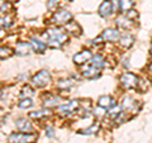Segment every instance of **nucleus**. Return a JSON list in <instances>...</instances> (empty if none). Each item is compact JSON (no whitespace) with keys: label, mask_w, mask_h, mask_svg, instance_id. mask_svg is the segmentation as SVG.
<instances>
[{"label":"nucleus","mask_w":152,"mask_h":143,"mask_svg":"<svg viewBox=\"0 0 152 143\" xmlns=\"http://www.w3.org/2000/svg\"><path fill=\"white\" fill-rule=\"evenodd\" d=\"M147 71H148V74L152 75V62H150L148 66H147Z\"/></svg>","instance_id":"obj_36"},{"label":"nucleus","mask_w":152,"mask_h":143,"mask_svg":"<svg viewBox=\"0 0 152 143\" xmlns=\"http://www.w3.org/2000/svg\"><path fill=\"white\" fill-rule=\"evenodd\" d=\"M124 14L131 19V20H133V22H136L137 18H138V12L134 10V9H131V10H128V12L124 13Z\"/></svg>","instance_id":"obj_32"},{"label":"nucleus","mask_w":152,"mask_h":143,"mask_svg":"<svg viewBox=\"0 0 152 143\" xmlns=\"http://www.w3.org/2000/svg\"><path fill=\"white\" fill-rule=\"evenodd\" d=\"M150 55L152 56V42H151V46H150Z\"/></svg>","instance_id":"obj_38"},{"label":"nucleus","mask_w":152,"mask_h":143,"mask_svg":"<svg viewBox=\"0 0 152 143\" xmlns=\"http://www.w3.org/2000/svg\"><path fill=\"white\" fill-rule=\"evenodd\" d=\"M133 5H134L133 0H121V12L127 13L128 10L133 9Z\"/></svg>","instance_id":"obj_31"},{"label":"nucleus","mask_w":152,"mask_h":143,"mask_svg":"<svg viewBox=\"0 0 152 143\" xmlns=\"http://www.w3.org/2000/svg\"><path fill=\"white\" fill-rule=\"evenodd\" d=\"M119 36H121V32L117 28H107L100 34L104 42H117L119 39Z\"/></svg>","instance_id":"obj_13"},{"label":"nucleus","mask_w":152,"mask_h":143,"mask_svg":"<svg viewBox=\"0 0 152 143\" xmlns=\"http://www.w3.org/2000/svg\"><path fill=\"white\" fill-rule=\"evenodd\" d=\"M80 105V100H67L57 107V113L62 117H70L71 114L76 113Z\"/></svg>","instance_id":"obj_6"},{"label":"nucleus","mask_w":152,"mask_h":143,"mask_svg":"<svg viewBox=\"0 0 152 143\" xmlns=\"http://www.w3.org/2000/svg\"><path fill=\"white\" fill-rule=\"evenodd\" d=\"M138 80H140V77L136 74L128 72L127 71V72H123L119 76V85L124 90H133V89H137Z\"/></svg>","instance_id":"obj_5"},{"label":"nucleus","mask_w":152,"mask_h":143,"mask_svg":"<svg viewBox=\"0 0 152 143\" xmlns=\"http://www.w3.org/2000/svg\"><path fill=\"white\" fill-rule=\"evenodd\" d=\"M51 114L52 113H51L50 109L45 108V109H39V110H36V112H31L29 113V117L32 119H36V120H41V119H45L47 117H50Z\"/></svg>","instance_id":"obj_21"},{"label":"nucleus","mask_w":152,"mask_h":143,"mask_svg":"<svg viewBox=\"0 0 152 143\" xmlns=\"http://www.w3.org/2000/svg\"><path fill=\"white\" fill-rule=\"evenodd\" d=\"M90 63L94 65L95 67L98 69H105L108 66V61H107V57L102 55V53H95L91 56V60H90Z\"/></svg>","instance_id":"obj_17"},{"label":"nucleus","mask_w":152,"mask_h":143,"mask_svg":"<svg viewBox=\"0 0 152 143\" xmlns=\"http://www.w3.org/2000/svg\"><path fill=\"white\" fill-rule=\"evenodd\" d=\"M29 43H31L32 48H33V52H36V53H45V51L47 48V45L45 43V42L42 41L41 38L34 37V36L31 37Z\"/></svg>","instance_id":"obj_15"},{"label":"nucleus","mask_w":152,"mask_h":143,"mask_svg":"<svg viewBox=\"0 0 152 143\" xmlns=\"http://www.w3.org/2000/svg\"><path fill=\"white\" fill-rule=\"evenodd\" d=\"M113 105H115V99L110 96V95H102V96L98 99V107L105 109V110H108V109L112 108Z\"/></svg>","instance_id":"obj_19"},{"label":"nucleus","mask_w":152,"mask_h":143,"mask_svg":"<svg viewBox=\"0 0 152 143\" xmlns=\"http://www.w3.org/2000/svg\"><path fill=\"white\" fill-rule=\"evenodd\" d=\"M45 134L48 137V138H53L55 134H56L55 128H53V127H51V125H47V127L45 128Z\"/></svg>","instance_id":"obj_34"},{"label":"nucleus","mask_w":152,"mask_h":143,"mask_svg":"<svg viewBox=\"0 0 152 143\" xmlns=\"http://www.w3.org/2000/svg\"><path fill=\"white\" fill-rule=\"evenodd\" d=\"M51 82V74L48 70H41L31 77V84L34 88H46Z\"/></svg>","instance_id":"obj_4"},{"label":"nucleus","mask_w":152,"mask_h":143,"mask_svg":"<svg viewBox=\"0 0 152 143\" xmlns=\"http://www.w3.org/2000/svg\"><path fill=\"white\" fill-rule=\"evenodd\" d=\"M98 14L102 18L107 19L113 14V8H112V3L110 0H104V1L100 4V7L98 9Z\"/></svg>","instance_id":"obj_16"},{"label":"nucleus","mask_w":152,"mask_h":143,"mask_svg":"<svg viewBox=\"0 0 152 143\" xmlns=\"http://www.w3.org/2000/svg\"><path fill=\"white\" fill-rule=\"evenodd\" d=\"M64 1H72V0H64Z\"/></svg>","instance_id":"obj_39"},{"label":"nucleus","mask_w":152,"mask_h":143,"mask_svg":"<svg viewBox=\"0 0 152 143\" xmlns=\"http://www.w3.org/2000/svg\"><path fill=\"white\" fill-rule=\"evenodd\" d=\"M13 12L12 3L7 1V0H0V13L1 14H9Z\"/></svg>","instance_id":"obj_28"},{"label":"nucleus","mask_w":152,"mask_h":143,"mask_svg":"<svg viewBox=\"0 0 152 143\" xmlns=\"http://www.w3.org/2000/svg\"><path fill=\"white\" fill-rule=\"evenodd\" d=\"M100 75H102L100 69L95 67V66L91 65V63L84 66L83 70H81V76H83V77H85V79H88V80L99 79V77H100Z\"/></svg>","instance_id":"obj_9"},{"label":"nucleus","mask_w":152,"mask_h":143,"mask_svg":"<svg viewBox=\"0 0 152 143\" xmlns=\"http://www.w3.org/2000/svg\"><path fill=\"white\" fill-rule=\"evenodd\" d=\"M91 56H93V53H91L90 50H83V51L77 52L76 55H74L72 61H74L75 65L83 66V65H85L86 62H89V61L91 60Z\"/></svg>","instance_id":"obj_11"},{"label":"nucleus","mask_w":152,"mask_h":143,"mask_svg":"<svg viewBox=\"0 0 152 143\" xmlns=\"http://www.w3.org/2000/svg\"><path fill=\"white\" fill-rule=\"evenodd\" d=\"M113 13H121V0H110Z\"/></svg>","instance_id":"obj_33"},{"label":"nucleus","mask_w":152,"mask_h":143,"mask_svg":"<svg viewBox=\"0 0 152 143\" xmlns=\"http://www.w3.org/2000/svg\"><path fill=\"white\" fill-rule=\"evenodd\" d=\"M7 1H9V3H12V4H14V3H18L19 0H7Z\"/></svg>","instance_id":"obj_37"},{"label":"nucleus","mask_w":152,"mask_h":143,"mask_svg":"<svg viewBox=\"0 0 152 143\" xmlns=\"http://www.w3.org/2000/svg\"><path fill=\"white\" fill-rule=\"evenodd\" d=\"M38 134L34 132H13L8 136V143H36Z\"/></svg>","instance_id":"obj_2"},{"label":"nucleus","mask_w":152,"mask_h":143,"mask_svg":"<svg viewBox=\"0 0 152 143\" xmlns=\"http://www.w3.org/2000/svg\"><path fill=\"white\" fill-rule=\"evenodd\" d=\"M65 31L67 32V34H71V36H74V37L81 36V28H80V26L75 20L69 22L65 26Z\"/></svg>","instance_id":"obj_20"},{"label":"nucleus","mask_w":152,"mask_h":143,"mask_svg":"<svg viewBox=\"0 0 152 143\" xmlns=\"http://www.w3.org/2000/svg\"><path fill=\"white\" fill-rule=\"evenodd\" d=\"M150 81L147 80V79H145V77H140V80H138V85H137V89L140 90L141 93H146L147 91V89L150 88Z\"/></svg>","instance_id":"obj_30"},{"label":"nucleus","mask_w":152,"mask_h":143,"mask_svg":"<svg viewBox=\"0 0 152 143\" xmlns=\"http://www.w3.org/2000/svg\"><path fill=\"white\" fill-rule=\"evenodd\" d=\"M13 17H10L9 14H3L1 17H0V27L1 28H9L13 26Z\"/></svg>","instance_id":"obj_25"},{"label":"nucleus","mask_w":152,"mask_h":143,"mask_svg":"<svg viewBox=\"0 0 152 143\" xmlns=\"http://www.w3.org/2000/svg\"><path fill=\"white\" fill-rule=\"evenodd\" d=\"M15 127L18 131L20 132H33V124L29 119H27L24 117H20L15 119Z\"/></svg>","instance_id":"obj_14"},{"label":"nucleus","mask_w":152,"mask_h":143,"mask_svg":"<svg viewBox=\"0 0 152 143\" xmlns=\"http://www.w3.org/2000/svg\"><path fill=\"white\" fill-rule=\"evenodd\" d=\"M134 41H136L134 36L131 34L129 32H124V33H122V34L119 36V39H118V45H119L121 48L128 50V48H131V47L134 45Z\"/></svg>","instance_id":"obj_12"},{"label":"nucleus","mask_w":152,"mask_h":143,"mask_svg":"<svg viewBox=\"0 0 152 143\" xmlns=\"http://www.w3.org/2000/svg\"><path fill=\"white\" fill-rule=\"evenodd\" d=\"M122 113V108H121V105H113L112 108H109L108 109V112H107V115L109 117V118H112L113 120L114 119H115L118 115H119V114Z\"/></svg>","instance_id":"obj_26"},{"label":"nucleus","mask_w":152,"mask_h":143,"mask_svg":"<svg viewBox=\"0 0 152 143\" xmlns=\"http://www.w3.org/2000/svg\"><path fill=\"white\" fill-rule=\"evenodd\" d=\"M13 50H14V53L18 56H28L33 52L31 43L29 42H26V41H18Z\"/></svg>","instance_id":"obj_10"},{"label":"nucleus","mask_w":152,"mask_h":143,"mask_svg":"<svg viewBox=\"0 0 152 143\" xmlns=\"http://www.w3.org/2000/svg\"><path fill=\"white\" fill-rule=\"evenodd\" d=\"M34 89L29 85H26V86H23L22 90H20V98H33L34 96Z\"/></svg>","instance_id":"obj_27"},{"label":"nucleus","mask_w":152,"mask_h":143,"mask_svg":"<svg viewBox=\"0 0 152 143\" xmlns=\"http://www.w3.org/2000/svg\"><path fill=\"white\" fill-rule=\"evenodd\" d=\"M133 20H131L124 13L119 14L117 18H115V26L118 28H122V29H129V28L133 26Z\"/></svg>","instance_id":"obj_18"},{"label":"nucleus","mask_w":152,"mask_h":143,"mask_svg":"<svg viewBox=\"0 0 152 143\" xmlns=\"http://www.w3.org/2000/svg\"><path fill=\"white\" fill-rule=\"evenodd\" d=\"M61 104V98L55 93H46L42 95V105L47 109L56 108Z\"/></svg>","instance_id":"obj_7"},{"label":"nucleus","mask_w":152,"mask_h":143,"mask_svg":"<svg viewBox=\"0 0 152 143\" xmlns=\"http://www.w3.org/2000/svg\"><path fill=\"white\" fill-rule=\"evenodd\" d=\"M41 39L51 48H61L69 39V34L64 28L58 26H53L41 34Z\"/></svg>","instance_id":"obj_1"},{"label":"nucleus","mask_w":152,"mask_h":143,"mask_svg":"<svg viewBox=\"0 0 152 143\" xmlns=\"http://www.w3.org/2000/svg\"><path fill=\"white\" fill-rule=\"evenodd\" d=\"M18 107L20 109H29V108H32L33 107L32 98H22L18 101Z\"/></svg>","instance_id":"obj_29"},{"label":"nucleus","mask_w":152,"mask_h":143,"mask_svg":"<svg viewBox=\"0 0 152 143\" xmlns=\"http://www.w3.org/2000/svg\"><path fill=\"white\" fill-rule=\"evenodd\" d=\"M137 101H138V100L133 99L132 96H124L122 99L119 105L122 108V110L127 114L128 113H138L140 108H137Z\"/></svg>","instance_id":"obj_8"},{"label":"nucleus","mask_w":152,"mask_h":143,"mask_svg":"<svg viewBox=\"0 0 152 143\" xmlns=\"http://www.w3.org/2000/svg\"><path fill=\"white\" fill-rule=\"evenodd\" d=\"M55 86H56L57 90H61V91H64V90H69V89H71L74 86V80H71V79H61L55 84Z\"/></svg>","instance_id":"obj_22"},{"label":"nucleus","mask_w":152,"mask_h":143,"mask_svg":"<svg viewBox=\"0 0 152 143\" xmlns=\"http://www.w3.org/2000/svg\"><path fill=\"white\" fill-rule=\"evenodd\" d=\"M72 20V14H71L70 10H67V9H57V10H55L53 13H52V17L50 18V22L52 23L53 26H66L69 22Z\"/></svg>","instance_id":"obj_3"},{"label":"nucleus","mask_w":152,"mask_h":143,"mask_svg":"<svg viewBox=\"0 0 152 143\" xmlns=\"http://www.w3.org/2000/svg\"><path fill=\"white\" fill-rule=\"evenodd\" d=\"M57 4H58V0H47V8H48L50 10H53L57 7Z\"/></svg>","instance_id":"obj_35"},{"label":"nucleus","mask_w":152,"mask_h":143,"mask_svg":"<svg viewBox=\"0 0 152 143\" xmlns=\"http://www.w3.org/2000/svg\"><path fill=\"white\" fill-rule=\"evenodd\" d=\"M99 129H100V122L96 120L90 127L84 128L83 131H80V133H81V134H86V136H91V134H95L96 132H99Z\"/></svg>","instance_id":"obj_23"},{"label":"nucleus","mask_w":152,"mask_h":143,"mask_svg":"<svg viewBox=\"0 0 152 143\" xmlns=\"http://www.w3.org/2000/svg\"><path fill=\"white\" fill-rule=\"evenodd\" d=\"M14 55V50L9 46H0V60H7Z\"/></svg>","instance_id":"obj_24"}]
</instances>
